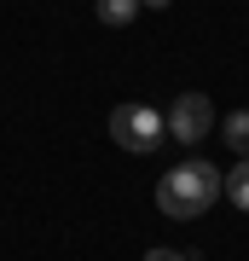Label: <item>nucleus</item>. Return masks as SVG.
Returning <instances> with one entry per match:
<instances>
[{
  "mask_svg": "<svg viewBox=\"0 0 249 261\" xmlns=\"http://www.w3.org/2000/svg\"><path fill=\"white\" fill-rule=\"evenodd\" d=\"M168 140H180V145H203L209 134H214V105L209 93H180L174 105H168Z\"/></svg>",
  "mask_w": 249,
  "mask_h": 261,
  "instance_id": "7ed1b4c3",
  "label": "nucleus"
},
{
  "mask_svg": "<svg viewBox=\"0 0 249 261\" xmlns=\"http://www.w3.org/2000/svg\"><path fill=\"white\" fill-rule=\"evenodd\" d=\"M139 6H157V12H162V6H168V0H139Z\"/></svg>",
  "mask_w": 249,
  "mask_h": 261,
  "instance_id": "6e6552de",
  "label": "nucleus"
},
{
  "mask_svg": "<svg viewBox=\"0 0 249 261\" xmlns=\"http://www.w3.org/2000/svg\"><path fill=\"white\" fill-rule=\"evenodd\" d=\"M93 12H99V23L122 29V23H133V18H139V0H93Z\"/></svg>",
  "mask_w": 249,
  "mask_h": 261,
  "instance_id": "39448f33",
  "label": "nucleus"
},
{
  "mask_svg": "<svg viewBox=\"0 0 249 261\" xmlns=\"http://www.w3.org/2000/svg\"><path fill=\"white\" fill-rule=\"evenodd\" d=\"M220 197H226L232 209L249 215V157H238V163H232V174H220Z\"/></svg>",
  "mask_w": 249,
  "mask_h": 261,
  "instance_id": "20e7f679",
  "label": "nucleus"
},
{
  "mask_svg": "<svg viewBox=\"0 0 249 261\" xmlns=\"http://www.w3.org/2000/svg\"><path fill=\"white\" fill-rule=\"evenodd\" d=\"M214 197H220V168H209L203 157H185L157 180V209L168 221H203Z\"/></svg>",
  "mask_w": 249,
  "mask_h": 261,
  "instance_id": "f257e3e1",
  "label": "nucleus"
},
{
  "mask_svg": "<svg viewBox=\"0 0 249 261\" xmlns=\"http://www.w3.org/2000/svg\"><path fill=\"white\" fill-rule=\"evenodd\" d=\"M145 261H197V255H191V250H168V244H157Z\"/></svg>",
  "mask_w": 249,
  "mask_h": 261,
  "instance_id": "0eeeda50",
  "label": "nucleus"
},
{
  "mask_svg": "<svg viewBox=\"0 0 249 261\" xmlns=\"http://www.w3.org/2000/svg\"><path fill=\"white\" fill-rule=\"evenodd\" d=\"M110 140L122 151H133V157H145V151H157L168 140V122L157 116V105L122 99V105H110Z\"/></svg>",
  "mask_w": 249,
  "mask_h": 261,
  "instance_id": "f03ea898",
  "label": "nucleus"
},
{
  "mask_svg": "<svg viewBox=\"0 0 249 261\" xmlns=\"http://www.w3.org/2000/svg\"><path fill=\"white\" fill-rule=\"evenodd\" d=\"M220 140H226L232 151H238V157H249V111H232V116H226Z\"/></svg>",
  "mask_w": 249,
  "mask_h": 261,
  "instance_id": "423d86ee",
  "label": "nucleus"
}]
</instances>
